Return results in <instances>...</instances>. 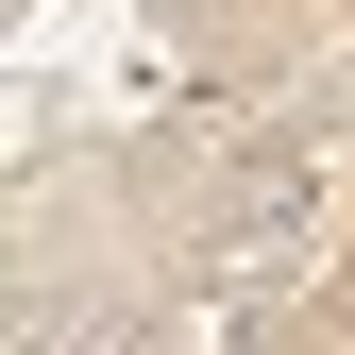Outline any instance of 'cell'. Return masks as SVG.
Returning <instances> with one entry per match:
<instances>
[{
    "label": "cell",
    "instance_id": "obj_1",
    "mask_svg": "<svg viewBox=\"0 0 355 355\" xmlns=\"http://www.w3.org/2000/svg\"><path fill=\"white\" fill-rule=\"evenodd\" d=\"M322 153H271V169H237V203H220V288H271V271H304L322 254Z\"/></svg>",
    "mask_w": 355,
    "mask_h": 355
}]
</instances>
